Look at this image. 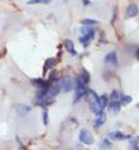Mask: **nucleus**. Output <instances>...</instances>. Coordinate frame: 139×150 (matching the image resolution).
Returning <instances> with one entry per match:
<instances>
[{
	"label": "nucleus",
	"instance_id": "obj_7",
	"mask_svg": "<svg viewBox=\"0 0 139 150\" xmlns=\"http://www.w3.org/2000/svg\"><path fill=\"white\" fill-rule=\"evenodd\" d=\"M109 137H110L111 140H124V139H129V135H124L123 132L120 131H113L109 134Z\"/></svg>",
	"mask_w": 139,
	"mask_h": 150
},
{
	"label": "nucleus",
	"instance_id": "obj_25",
	"mask_svg": "<svg viewBox=\"0 0 139 150\" xmlns=\"http://www.w3.org/2000/svg\"><path fill=\"white\" fill-rule=\"evenodd\" d=\"M90 4V0H83V5H88Z\"/></svg>",
	"mask_w": 139,
	"mask_h": 150
},
{
	"label": "nucleus",
	"instance_id": "obj_17",
	"mask_svg": "<svg viewBox=\"0 0 139 150\" xmlns=\"http://www.w3.org/2000/svg\"><path fill=\"white\" fill-rule=\"evenodd\" d=\"M81 81L82 82H85L86 85L88 83V81H90V76H88V72L86 69H83V72H82V77H81Z\"/></svg>",
	"mask_w": 139,
	"mask_h": 150
},
{
	"label": "nucleus",
	"instance_id": "obj_18",
	"mask_svg": "<svg viewBox=\"0 0 139 150\" xmlns=\"http://www.w3.org/2000/svg\"><path fill=\"white\" fill-rule=\"evenodd\" d=\"M120 96H121V95H119V92H118V91H113L111 95H110V98H111V101H119V100H120Z\"/></svg>",
	"mask_w": 139,
	"mask_h": 150
},
{
	"label": "nucleus",
	"instance_id": "obj_16",
	"mask_svg": "<svg viewBox=\"0 0 139 150\" xmlns=\"http://www.w3.org/2000/svg\"><path fill=\"white\" fill-rule=\"evenodd\" d=\"M119 102H120V105H125V103H129V102H132V97H129V96H120Z\"/></svg>",
	"mask_w": 139,
	"mask_h": 150
},
{
	"label": "nucleus",
	"instance_id": "obj_22",
	"mask_svg": "<svg viewBox=\"0 0 139 150\" xmlns=\"http://www.w3.org/2000/svg\"><path fill=\"white\" fill-rule=\"evenodd\" d=\"M27 4L28 5H33V4H43V0H29Z\"/></svg>",
	"mask_w": 139,
	"mask_h": 150
},
{
	"label": "nucleus",
	"instance_id": "obj_23",
	"mask_svg": "<svg viewBox=\"0 0 139 150\" xmlns=\"http://www.w3.org/2000/svg\"><path fill=\"white\" fill-rule=\"evenodd\" d=\"M103 148H110V143L108 140H104L103 141Z\"/></svg>",
	"mask_w": 139,
	"mask_h": 150
},
{
	"label": "nucleus",
	"instance_id": "obj_12",
	"mask_svg": "<svg viewBox=\"0 0 139 150\" xmlns=\"http://www.w3.org/2000/svg\"><path fill=\"white\" fill-rule=\"evenodd\" d=\"M54 66H56V59H54V58H48V59L46 61L44 71H47V69H49V68H53Z\"/></svg>",
	"mask_w": 139,
	"mask_h": 150
},
{
	"label": "nucleus",
	"instance_id": "obj_9",
	"mask_svg": "<svg viewBox=\"0 0 139 150\" xmlns=\"http://www.w3.org/2000/svg\"><path fill=\"white\" fill-rule=\"evenodd\" d=\"M29 111H31V107L27 106V105H18V106H16V112H18L20 116L27 115Z\"/></svg>",
	"mask_w": 139,
	"mask_h": 150
},
{
	"label": "nucleus",
	"instance_id": "obj_24",
	"mask_svg": "<svg viewBox=\"0 0 139 150\" xmlns=\"http://www.w3.org/2000/svg\"><path fill=\"white\" fill-rule=\"evenodd\" d=\"M54 77H56V72H52L51 73V76H49V81H52Z\"/></svg>",
	"mask_w": 139,
	"mask_h": 150
},
{
	"label": "nucleus",
	"instance_id": "obj_3",
	"mask_svg": "<svg viewBox=\"0 0 139 150\" xmlns=\"http://www.w3.org/2000/svg\"><path fill=\"white\" fill-rule=\"evenodd\" d=\"M80 140H81V143H83L85 145L94 144V137H92L91 132L87 131V130H81V134H80Z\"/></svg>",
	"mask_w": 139,
	"mask_h": 150
},
{
	"label": "nucleus",
	"instance_id": "obj_8",
	"mask_svg": "<svg viewBox=\"0 0 139 150\" xmlns=\"http://www.w3.org/2000/svg\"><path fill=\"white\" fill-rule=\"evenodd\" d=\"M63 44H65V48H66L67 51H68L72 56H76V54H77V52H76V49H75V44H73V42H72V40L66 39Z\"/></svg>",
	"mask_w": 139,
	"mask_h": 150
},
{
	"label": "nucleus",
	"instance_id": "obj_15",
	"mask_svg": "<svg viewBox=\"0 0 139 150\" xmlns=\"http://www.w3.org/2000/svg\"><path fill=\"white\" fill-rule=\"evenodd\" d=\"M82 24L85 27H88V25H95V24H99V22H98V20H94V19H83Z\"/></svg>",
	"mask_w": 139,
	"mask_h": 150
},
{
	"label": "nucleus",
	"instance_id": "obj_5",
	"mask_svg": "<svg viewBox=\"0 0 139 150\" xmlns=\"http://www.w3.org/2000/svg\"><path fill=\"white\" fill-rule=\"evenodd\" d=\"M81 34H82V37H86V38H88L90 40H92L95 38V32H94V29L90 28V27L83 25L81 28Z\"/></svg>",
	"mask_w": 139,
	"mask_h": 150
},
{
	"label": "nucleus",
	"instance_id": "obj_21",
	"mask_svg": "<svg viewBox=\"0 0 139 150\" xmlns=\"http://www.w3.org/2000/svg\"><path fill=\"white\" fill-rule=\"evenodd\" d=\"M130 150H138V139L133 141V144L130 145Z\"/></svg>",
	"mask_w": 139,
	"mask_h": 150
},
{
	"label": "nucleus",
	"instance_id": "obj_19",
	"mask_svg": "<svg viewBox=\"0 0 139 150\" xmlns=\"http://www.w3.org/2000/svg\"><path fill=\"white\" fill-rule=\"evenodd\" d=\"M42 119H43V124L44 125H48V111L47 110H43V114H42Z\"/></svg>",
	"mask_w": 139,
	"mask_h": 150
},
{
	"label": "nucleus",
	"instance_id": "obj_20",
	"mask_svg": "<svg viewBox=\"0 0 139 150\" xmlns=\"http://www.w3.org/2000/svg\"><path fill=\"white\" fill-rule=\"evenodd\" d=\"M80 42H81V43H82L83 47H87L88 43H90L91 40L88 39V38H86V37H81V38H80Z\"/></svg>",
	"mask_w": 139,
	"mask_h": 150
},
{
	"label": "nucleus",
	"instance_id": "obj_13",
	"mask_svg": "<svg viewBox=\"0 0 139 150\" xmlns=\"http://www.w3.org/2000/svg\"><path fill=\"white\" fill-rule=\"evenodd\" d=\"M32 83H34L36 86L42 87V88H46V87L49 86V85H47V82H44L43 80H41V78H36V80H32Z\"/></svg>",
	"mask_w": 139,
	"mask_h": 150
},
{
	"label": "nucleus",
	"instance_id": "obj_10",
	"mask_svg": "<svg viewBox=\"0 0 139 150\" xmlns=\"http://www.w3.org/2000/svg\"><path fill=\"white\" fill-rule=\"evenodd\" d=\"M105 120H106V116H105V114L98 116V119H96L95 121H94V126H95V127H100L101 125L105 122Z\"/></svg>",
	"mask_w": 139,
	"mask_h": 150
},
{
	"label": "nucleus",
	"instance_id": "obj_6",
	"mask_svg": "<svg viewBox=\"0 0 139 150\" xmlns=\"http://www.w3.org/2000/svg\"><path fill=\"white\" fill-rule=\"evenodd\" d=\"M137 15H138V4L132 3L128 6V10H126V18H134Z\"/></svg>",
	"mask_w": 139,
	"mask_h": 150
},
{
	"label": "nucleus",
	"instance_id": "obj_14",
	"mask_svg": "<svg viewBox=\"0 0 139 150\" xmlns=\"http://www.w3.org/2000/svg\"><path fill=\"white\" fill-rule=\"evenodd\" d=\"M98 103H99V106L101 107V109H105V107L108 106V97L106 96H101V97H99V101H98Z\"/></svg>",
	"mask_w": 139,
	"mask_h": 150
},
{
	"label": "nucleus",
	"instance_id": "obj_11",
	"mask_svg": "<svg viewBox=\"0 0 139 150\" xmlns=\"http://www.w3.org/2000/svg\"><path fill=\"white\" fill-rule=\"evenodd\" d=\"M109 107H110V110L113 111V112H118V111H119L120 110V102L119 101H111V103H110V105H108Z\"/></svg>",
	"mask_w": 139,
	"mask_h": 150
},
{
	"label": "nucleus",
	"instance_id": "obj_26",
	"mask_svg": "<svg viewBox=\"0 0 139 150\" xmlns=\"http://www.w3.org/2000/svg\"><path fill=\"white\" fill-rule=\"evenodd\" d=\"M51 1H52V0H43V4H48Z\"/></svg>",
	"mask_w": 139,
	"mask_h": 150
},
{
	"label": "nucleus",
	"instance_id": "obj_2",
	"mask_svg": "<svg viewBox=\"0 0 139 150\" xmlns=\"http://www.w3.org/2000/svg\"><path fill=\"white\" fill-rule=\"evenodd\" d=\"M58 86H60V90L63 91V92H70V91H72L73 87H75V81H73L72 77L65 76V77L61 78Z\"/></svg>",
	"mask_w": 139,
	"mask_h": 150
},
{
	"label": "nucleus",
	"instance_id": "obj_4",
	"mask_svg": "<svg viewBox=\"0 0 139 150\" xmlns=\"http://www.w3.org/2000/svg\"><path fill=\"white\" fill-rule=\"evenodd\" d=\"M104 61H105V63L116 66V64H118V56H116V52H110V53H108V54L105 56Z\"/></svg>",
	"mask_w": 139,
	"mask_h": 150
},
{
	"label": "nucleus",
	"instance_id": "obj_1",
	"mask_svg": "<svg viewBox=\"0 0 139 150\" xmlns=\"http://www.w3.org/2000/svg\"><path fill=\"white\" fill-rule=\"evenodd\" d=\"M75 101H78L80 98H82L83 96L87 95V87H86V83L81 81V78H77L75 82Z\"/></svg>",
	"mask_w": 139,
	"mask_h": 150
}]
</instances>
